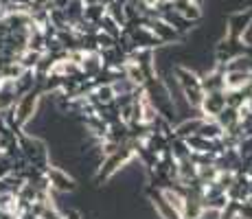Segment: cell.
I'll return each mask as SVG.
<instances>
[{
	"instance_id": "cell-1",
	"label": "cell",
	"mask_w": 252,
	"mask_h": 219,
	"mask_svg": "<svg viewBox=\"0 0 252 219\" xmlns=\"http://www.w3.org/2000/svg\"><path fill=\"white\" fill-rule=\"evenodd\" d=\"M173 79H176V86L180 90V94L184 96L187 105L193 112H200L202 99H204V88H202V79L197 72H193L191 68L184 66H176L173 68Z\"/></svg>"
},
{
	"instance_id": "cell-2",
	"label": "cell",
	"mask_w": 252,
	"mask_h": 219,
	"mask_svg": "<svg viewBox=\"0 0 252 219\" xmlns=\"http://www.w3.org/2000/svg\"><path fill=\"white\" fill-rule=\"evenodd\" d=\"M226 108H228V96H226V92H204V99H202L197 116L215 121Z\"/></svg>"
},
{
	"instance_id": "cell-3",
	"label": "cell",
	"mask_w": 252,
	"mask_h": 219,
	"mask_svg": "<svg viewBox=\"0 0 252 219\" xmlns=\"http://www.w3.org/2000/svg\"><path fill=\"white\" fill-rule=\"evenodd\" d=\"M46 182H48V187H51L53 193H68L75 188V178H70L64 169L53 167V164L46 171Z\"/></svg>"
},
{
	"instance_id": "cell-4",
	"label": "cell",
	"mask_w": 252,
	"mask_h": 219,
	"mask_svg": "<svg viewBox=\"0 0 252 219\" xmlns=\"http://www.w3.org/2000/svg\"><path fill=\"white\" fill-rule=\"evenodd\" d=\"M147 197H149V202H152L156 215L160 219H180V215L173 211V206L162 197V193L158 191L156 187H147Z\"/></svg>"
}]
</instances>
